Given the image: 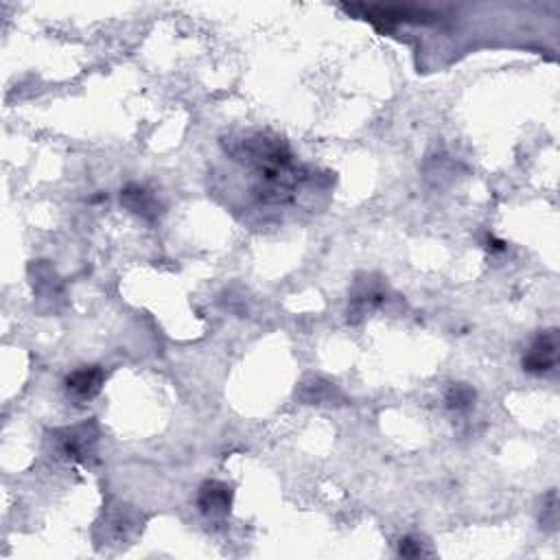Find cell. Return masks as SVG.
Segmentation results:
<instances>
[{
	"label": "cell",
	"mask_w": 560,
	"mask_h": 560,
	"mask_svg": "<svg viewBox=\"0 0 560 560\" xmlns=\"http://www.w3.org/2000/svg\"><path fill=\"white\" fill-rule=\"evenodd\" d=\"M197 506L206 516H223L231 512L232 490L223 482H206L197 495Z\"/></svg>",
	"instance_id": "cell-4"
},
{
	"label": "cell",
	"mask_w": 560,
	"mask_h": 560,
	"mask_svg": "<svg viewBox=\"0 0 560 560\" xmlns=\"http://www.w3.org/2000/svg\"><path fill=\"white\" fill-rule=\"evenodd\" d=\"M398 554L408 558H416V556H423V554H427V549L423 547V543H418L416 538L405 536L401 538V543H398Z\"/></svg>",
	"instance_id": "cell-7"
},
{
	"label": "cell",
	"mask_w": 560,
	"mask_h": 560,
	"mask_svg": "<svg viewBox=\"0 0 560 560\" xmlns=\"http://www.w3.org/2000/svg\"><path fill=\"white\" fill-rule=\"evenodd\" d=\"M556 353H558V335L556 330H545L532 341L530 350L524 357V370L532 372V375H545V372L554 370L556 366Z\"/></svg>",
	"instance_id": "cell-1"
},
{
	"label": "cell",
	"mask_w": 560,
	"mask_h": 560,
	"mask_svg": "<svg viewBox=\"0 0 560 560\" xmlns=\"http://www.w3.org/2000/svg\"><path fill=\"white\" fill-rule=\"evenodd\" d=\"M121 200L125 201L127 208H132V211L138 212V215H142V217L156 215V201H153L152 193H147L145 186L130 184L125 191H123Z\"/></svg>",
	"instance_id": "cell-5"
},
{
	"label": "cell",
	"mask_w": 560,
	"mask_h": 560,
	"mask_svg": "<svg viewBox=\"0 0 560 560\" xmlns=\"http://www.w3.org/2000/svg\"><path fill=\"white\" fill-rule=\"evenodd\" d=\"M103 381L105 372L99 366H84L66 377V390L79 401H88L101 392Z\"/></svg>",
	"instance_id": "cell-3"
},
{
	"label": "cell",
	"mask_w": 560,
	"mask_h": 560,
	"mask_svg": "<svg viewBox=\"0 0 560 560\" xmlns=\"http://www.w3.org/2000/svg\"><path fill=\"white\" fill-rule=\"evenodd\" d=\"M97 440V431L93 423H84L71 429H64L57 434V449L68 460H85L90 449Z\"/></svg>",
	"instance_id": "cell-2"
},
{
	"label": "cell",
	"mask_w": 560,
	"mask_h": 560,
	"mask_svg": "<svg viewBox=\"0 0 560 560\" xmlns=\"http://www.w3.org/2000/svg\"><path fill=\"white\" fill-rule=\"evenodd\" d=\"M447 408L453 409V412H468L476 403V390L467 383H453V386L447 390Z\"/></svg>",
	"instance_id": "cell-6"
}]
</instances>
